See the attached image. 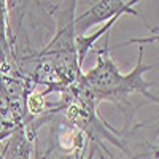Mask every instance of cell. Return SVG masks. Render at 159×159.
Here are the masks:
<instances>
[{"label":"cell","instance_id":"6da1fadb","mask_svg":"<svg viewBox=\"0 0 159 159\" xmlns=\"http://www.w3.org/2000/svg\"><path fill=\"white\" fill-rule=\"evenodd\" d=\"M97 61L92 69H89L86 73H81L78 83L81 84L96 102L100 100H110L119 107H124L126 110V119H129L130 111V94H140L147 97L151 102H159L157 96L151 94L150 89L157 86V83L147 81L145 73L154 69V65H148L143 62L145 48L143 45L139 46V57L137 64L132 72L123 73L119 67L115 64V61L110 57V48L105 42V46L100 49H96Z\"/></svg>","mask_w":159,"mask_h":159},{"label":"cell","instance_id":"7a4b0ae2","mask_svg":"<svg viewBox=\"0 0 159 159\" xmlns=\"http://www.w3.org/2000/svg\"><path fill=\"white\" fill-rule=\"evenodd\" d=\"M139 3V0H100V2L92 3L88 10L80 13L73 19V30L75 37H83L86 32L97 24L107 22L115 16H124V15H132L139 18V13L134 10V5Z\"/></svg>","mask_w":159,"mask_h":159},{"label":"cell","instance_id":"3957f363","mask_svg":"<svg viewBox=\"0 0 159 159\" xmlns=\"http://www.w3.org/2000/svg\"><path fill=\"white\" fill-rule=\"evenodd\" d=\"M34 134L35 130L30 124H18L13 134L0 143V159H32Z\"/></svg>","mask_w":159,"mask_h":159},{"label":"cell","instance_id":"277c9868","mask_svg":"<svg viewBox=\"0 0 159 159\" xmlns=\"http://www.w3.org/2000/svg\"><path fill=\"white\" fill-rule=\"evenodd\" d=\"M3 81H5V78H3ZM21 123H25V116L18 113L16 108L13 107L10 97L5 92V83H3L0 86V130L13 129Z\"/></svg>","mask_w":159,"mask_h":159},{"label":"cell","instance_id":"5b68a950","mask_svg":"<svg viewBox=\"0 0 159 159\" xmlns=\"http://www.w3.org/2000/svg\"><path fill=\"white\" fill-rule=\"evenodd\" d=\"M48 110L54 111V108L46 102V97L42 94V92H29L27 97H25V111H29L32 116H38V115H43Z\"/></svg>","mask_w":159,"mask_h":159},{"label":"cell","instance_id":"8992f818","mask_svg":"<svg viewBox=\"0 0 159 159\" xmlns=\"http://www.w3.org/2000/svg\"><path fill=\"white\" fill-rule=\"evenodd\" d=\"M13 130H15V127H13V129H3V130H0V143L5 142L13 134Z\"/></svg>","mask_w":159,"mask_h":159},{"label":"cell","instance_id":"52a82bcc","mask_svg":"<svg viewBox=\"0 0 159 159\" xmlns=\"http://www.w3.org/2000/svg\"><path fill=\"white\" fill-rule=\"evenodd\" d=\"M139 159H154V156L151 153H140Z\"/></svg>","mask_w":159,"mask_h":159},{"label":"cell","instance_id":"ba28073f","mask_svg":"<svg viewBox=\"0 0 159 159\" xmlns=\"http://www.w3.org/2000/svg\"><path fill=\"white\" fill-rule=\"evenodd\" d=\"M139 156H140V154H129V156H126V157H123V159H139Z\"/></svg>","mask_w":159,"mask_h":159}]
</instances>
